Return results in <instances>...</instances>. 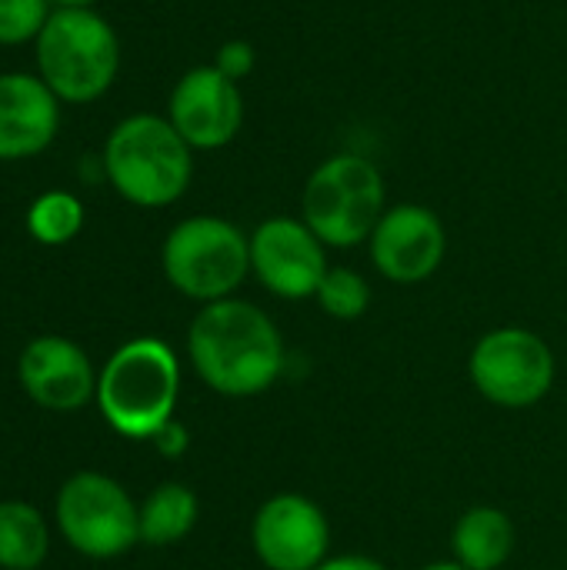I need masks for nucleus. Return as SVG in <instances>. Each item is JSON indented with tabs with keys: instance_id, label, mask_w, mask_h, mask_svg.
Instances as JSON below:
<instances>
[{
	"instance_id": "1a4fd4ad",
	"label": "nucleus",
	"mask_w": 567,
	"mask_h": 570,
	"mask_svg": "<svg viewBox=\"0 0 567 570\" xmlns=\"http://www.w3.org/2000/svg\"><path fill=\"white\" fill-rule=\"evenodd\" d=\"M328 247L301 217H267L251 234V274L281 301H307L328 274Z\"/></svg>"
},
{
	"instance_id": "6e6552de",
	"label": "nucleus",
	"mask_w": 567,
	"mask_h": 570,
	"mask_svg": "<svg viewBox=\"0 0 567 570\" xmlns=\"http://www.w3.org/2000/svg\"><path fill=\"white\" fill-rule=\"evenodd\" d=\"M63 538L87 558H117L140 541V511L130 494L104 474H77L57 498Z\"/></svg>"
},
{
	"instance_id": "f8f14e48",
	"label": "nucleus",
	"mask_w": 567,
	"mask_h": 570,
	"mask_svg": "<svg viewBox=\"0 0 567 570\" xmlns=\"http://www.w3.org/2000/svg\"><path fill=\"white\" fill-rule=\"evenodd\" d=\"M371 264L391 284H424L438 274L448 254V230L424 204H394L378 220L371 240Z\"/></svg>"
},
{
	"instance_id": "f03ea898",
	"label": "nucleus",
	"mask_w": 567,
	"mask_h": 570,
	"mask_svg": "<svg viewBox=\"0 0 567 570\" xmlns=\"http://www.w3.org/2000/svg\"><path fill=\"white\" fill-rule=\"evenodd\" d=\"M104 170L124 200L137 207H167L190 187L194 150L167 117L134 114L110 130Z\"/></svg>"
},
{
	"instance_id": "4468645a",
	"label": "nucleus",
	"mask_w": 567,
	"mask_h": 570,
	"mask_svg": "<svg viewBox=\"0 0 567 570\" xmlns=\"http://www.w3.org/2000/svg\"><path fill=\"white\" fill-rule=\"evenodd\" d=\"M60 124L57 94L43 77L0 73V160H23L40 154Z\"/></svg>"
},
{
	"instance_id": "39448f33",
	"label": "nucleus",
	"mask_w": 567,
	"mask_h": 570,
	"mask_svg": "<svg viewBox=\"0 0 567 570\" xmlns=\"http://www.w3.org/2000/svg\"><path fill=\"white\" fill-rule=\"evenodd\" d=\"M37 67L57 100L90 104L120 70V40L90 7H60L37 37Z\"/></svg>"
},
{
	"instance_id": "b1692460",
	"label": "nucleus",
	"mask_w": 567,
	"mask_h": 570,
	"mask_svg": "<svg viewBox=\"0 0 567 570\" xmlns=\"http://www.w3.org/2000/svg\"><path fill=\"white\" fill-rule=\"evenodd\" d=\"M418 570H468V568H461L458 561H434V564H424V568H418Z\"/></svg>"
},
{
	"instance_id": "393cba45",
	"label": "nucleus",
	"mask_w": 567,
	"mask_h": 570,
	"mask_svg": "<svg viewBox=\"0 0 567 570\" xmlns=\"http://www.w3.org/2000/svg\"><path fill=\"white\" fill-rule=\"evenodd\" d=\"M60 7H90V3H97V0H57Z\"/></svg>"
},
{
	"instance_id": "7ed1b4c3",
	"label": "nucleus",
	"mask_w": 567,
	"mask_h": 570,
	"mask_svg": "<svg viewBox=\"0 0 567 570\" xmlns=\"http://www.w3.org/2000/svg\"><path fill=\"white\" fill-rule=\"evenodd\" d=\"M177 394L180 364L157 337L124 344L97 381V404L107 424L134 441H150L167 421H174Z\"/></svg>"
},
{
	"instance_id": "dca6fc26",
	"label": "nucleus",
	"mask_w": 567,
	"mask_h": 570,
	"mask_svg": "<svg viewBox=\"0 0 567 570\" xmlns=\"http://www.w3.org/2000/svg\"><path fill=\"white\" fill-rule=\"evenodd\" d=\"M197 494L184 484H160L140 508V541L167 548L184 541L197 524Z\"/></svg>"
},
{
	"instance_id": "423d86ee",
	"label": "nucleus",
	"mask_w": 567,
	"mask_h": 570,
	"mask_svg": "<svg viewBox=\"0 0 567 570\" xmlns=\"http://www.w3.org/2000/svg\"><path fill=\"white\" fill-rule=\"evenodd\" d=\"M160 264L170 287L190 301L214 304L234 297L251 274V234L224 217L197 214L167 234Z\"/></svg>"
},
{
	"instance_id": "2eb2a0df",
	"label": "nucleus",
	"mask_w": 567,
	"mask_h": 570,
	"mask_svg": "<svg viewBox=\"0 0 567 570\" xmlns=\"http://www.w3.org/2000/svg\"><path fill=\"white\" fill-rule=\"evenodd\" d=\"M451 554L468 570H501L515 554V524L501 508L475 504L451 531Z\"/></svg>"
},
{
	"instance_id": "9d476101",
	"label": "nucleus",
	"mask_w": 567,
	"mask_h": 570,
	"mask_svg": "<svg viewBox=\"0 0 567 570\" xmlns=\"http://www.w3.org/2000/svg\"><path fill=\"white\" fill-rule=\"evenodd\" d=\"M251 544L267 570H314L328 561L331 524L317 501L284 491L257 508Z\"/></svg>"
},
{
	"instance_id": "a211bd4d",
	"label": "nucleus",
	"mask_w": 567,
	"mask_h": 570,
	"mask_svg": "<svg viewBox=\"0 0 567 570\" xmlns=\"http://www.w3.org/2000/svg\"><path fill=\"white\" fill-rule=\"evenodd\" d=\"M27 227L40 244H67L84 227V207L67 190H50L33 200L27 214Z\"/></svg>"
},
{
	"instance_id": "20e7f679",
	"label": "nucleus",
	"mask_w": 567,
	"mask_h": 570,
	"mask_svg": "<svg viewBox=\"0 0 567 570\" xmlns=\"http://www.w3.org/2000/svg\"><path fill=\"white\" fill-rule=\"evenodd\" d=\"M384 210V174L361 154H331L304 180L301 220L324 240V247L348 250L368 244Z\"/></svg>"
},
{
	"instance_id": "ddd939ff",
	"label": "nucleus",
	"mask_w": 567,
	"mask_h": 570,
	"mask_svg": "<svg viewBox=\"0 0 567 570\" xmlns=\"http://www.w3.org/2000/svg\"><path fill=\"white\" fill-rule=\"evenodd\" d=\"M20 384L47 411H80L94 391L87 354L63 337H37L20 354Z\"/></svg>"
},
{
	"instance_id": "aec40b11",
	"label": "nucleus",
	"mask_w": 567,
	"mask_h": 570,
	"mask_svg": "<svg viewBox=\"0 0 567 570\" xmlns=\"http://www.w3.org/2000/svg\"><path fill=\"white\" fill-rule=\"evenodd\" d=\"M50 20L47 0H0V43H27Z\"/></svg>"
},
{
	"instance_id": "f257e3e1",
	"label": "nucleus",
	"mask_w": 567,
	"mask_h": 570,
	"mask_svg": "<svg viewBox=\"0 0 567 570\" xmlns=\"http://www.w3.org/2000/svg\"><path fill=\"white\" fill-rule=\"evenodd\" d=\"M187 354L197 377L224 397H257L284 371V337L267 311L224 297L204 304L187 331Z\"/></svg>"
},
{
	"instance_id": "9b49d317",
	"label": "nucleus",
	"mask_w": 567,
	"mask_h": 570,
	"mask_svg": "<svg viewBox=\"0 0 567 570\" xmlns=\"http://www.w3.org/2000/svg\"><path fill=\"white\" fill-rule=\"evenodd\" d=\"M241 83L224 77L214 63L190 67L170 90L167 120L190 144V150H221L237 140L244 127Z\"/></svg>"
},
{
	"instance_id": "0eeeda50",
	"label": "nucleus",
	"mask_w": 567,
	"mask_h": 570,
	"mask_svg": "<svg viewBox=\"0 0 567 570\" xmlns=\"http://www.w3.org/2000/svg\"><path fill=\"white\" fill-rule=\"evenodd\" d=\"M555 354L545 337L528 327L488 331L468 357V377L475 391L495 407L525 411L548 397L555 387Z\"/></svg>"
},
{
	"instance_id": "4be33fe9",
	"label": "nucleus",
	"mask_w": 567,
	"mask_h": 570,
	"mask_svg": "<svg viewBox=\"0 0 567 570\" xmlns=\"http://www.w3.org/2000/svg\"><path fill=\"white\" fill-rule=\"evenodd\" d=\"M150 441H154V448H157L164 458H177V454L187 451V431H184V424H177V421H167Z\"/></svg>"
},
{
	"instance_id": "f3484780",
	"label": "nucleus",
	"mask_w": 567,
	"mask_h": 570,
	"mask_svg": "<svg viewBox=\"0 0 567 570\" xmlns=\"http://www.w3.org/2000/svg\"><path fill=\"white\" fill-rule=\"evenodd\" d=\"M47 524L37 508L0 504V568L33 570L47 558Z\"/></svg>"
},
{
	"instance_id": "5701e85b",
	"label": "nucleus",
	"mask_w": 567,
	"mask_h": 570,
	"mask_svg": "<svg viewBox=\"0 0 567 570\" xmlns=\"http://www.w3.org/2000/svg\"><path fill=\"white\" fill-rule=\"evenodd\" d=\"M314 570H388L381 561L368 558V554H341V558H328L324 564Z\"/></svg>"
},
{
	"instance_id": "6ab92c4d",
	"label": "nucleus",
	"mask_w": 567,
	"mask_h": 570,
	"mask_svg": "<svg viewBox=\"0 0 567 570\" xmlns=\"http://www.w3.org/2000/svg\"><path fill=\"white\" fill-rule=\"evenodd\" d=\"M314 301L334 321H358L371 307V284L351 267H328Z\"/></svg>"
},
{
	"instance_id": "412c9836",
	"label": "nucleus",
	"mask_w": 567,
	"mask_h": 570,
	"mask_svg": "<svg viewBox=\"0 0 567 570\" xmlns=\"http://www.w3.org/2000/svg\"><path fill=\"white\" fill-rule=\"evenodd\" d=\"M214 67L224 73V77H231V80H247L251 73H254V67H257V50H254V43L251 40H224L221 47H217V53H214Z\"/></svg>"
}]
</instances>
